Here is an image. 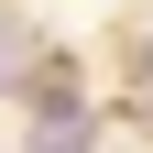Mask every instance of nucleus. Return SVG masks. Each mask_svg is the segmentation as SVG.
<instances>
[{
    "label": "nucleus",
    "instance_id": "nucleus-2",
    "mask_svg": "<svg viewBox=\"0 0 153 153\" xmlns=\"http://www.w3.org/2000/svg\"><path fill=\"white\" fill-rule=\"evenodd\" d=\"M0 76H22V22H0Z\"/></svg>",
    "mask_w": 153,
    "mask_h": 153
},
{
    "label": "nucleus",
    "instance_id": "nucleus-1",
    "mask_svg": "<svg viewBox=\"0 0 153 153\" xmlns=\"http://www.w3.org/2000/svg\"><path fill=\"white\" fill-rule=\"evenodd\" d=\"M33 153H88V131H76V120H44V131H33Z\"/></svg>",
    "mask_w": 153,
    "mask_h": 153
}]
</instances>
